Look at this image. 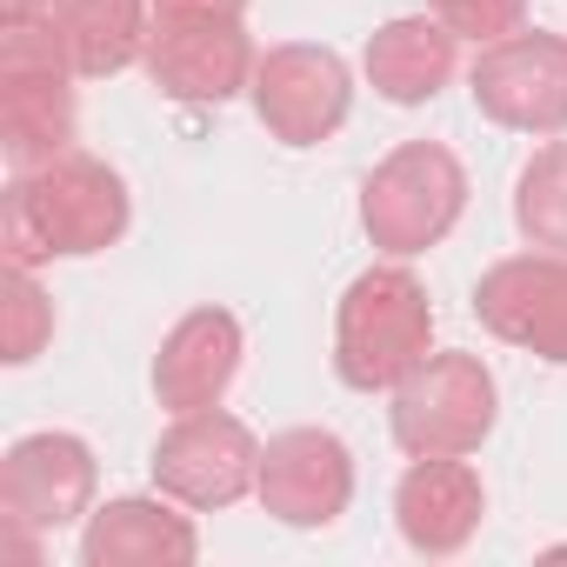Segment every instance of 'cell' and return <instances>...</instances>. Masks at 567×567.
<instances>
[{
	"label": "cell",
	"mask_w": 567,
	"mask_h": 567,
	"mask_svg": "<svg viewBox=\"0 0 567 567\" xmlns=\"http://www.w3.org/2000/svg\"><path fill=\"white\" fill-rule=\"evenodd\" d=\"M127 181L68 147L41 167H21L8 187V207H0V240H8L14 267H41V260H81L101 254L127 234Z\"/></svg>",
	"instance_id": "cell-1"
},
{
	"label": "cell",
	"mask_w": 567,
	"mask_h": 567,
	"mask_svg": "<svg viewBox=\"0 0 567 567\" xmlns=\"http://www.w3.org/2000/svg\"><path fill=\"white\" fill-rule=\"evenodd\" d=\"M434 354V308L408 267H368L334 315V374L354 394H394Z\"/></svg>",
	"instance_id": "cell-2"
},
{
	"label": "cell",
	"mask_w": 567,
	"mask_h": 567,
	"mask_svg": "<svg viewBox=\"0 0 567 567\" xmlns=\"http://www.w3.org/2000/svg\"><path fill=\"white\" fill-rule=\"evenodd\" d=\"M68 81L74 61L61 34L41 14H8V28H0V147H8L14 174L74 147L81 107Z\"/></svg>",
	"instance_id": "cell-3"
},
{
	"label": "cell",
	"mask_w": 567,
	"mask_h": 567,
	"mask_svg": "<svg viewBox=\"0 0 567 567\" xmlns=\"http://www.w3.org/2000/svg\"><path fill=\"white\" fill-rule=\"evenodd\" d=\"M461 214H467V167L441 141H401L361 187V227L394 260L447 240Z\"/></svg>",
	"instance_id": "cell-4"
},
{
	"label": "cell",
	"mask_w": 567,
	"mask_h": 567,
	"mask_svg": "<svg viewBox=\"0 0 567 567\" xmlns=\"http://www.w3.org/2000/svg\"><path fill=\"white\" fill-rule=\"evenodd\" d=\"M501 414V388L481 368V354H427L401 388H394V441L408 461H434V454H474L494 434Z\"/></svg>",
	"instance_id": "cell-5"
},
{
	"label": "cell",
	"mask_w": 567,
	"mask_h": 567,
	"mask_svg": "<svg viewBox=\"0 0 567 567\" xmlns=\"http://www.w3.org/2000/svg\"><path fill=\"white\" fill-rule=\"evenodd\" d=\"M467 94L494 127H514V134H534V141L567 134V41L540 34V28L487 41L474 54Z\"/></svg>",
	"instance_id": "cell-6"
},
{
	"label": "cell",
	"mask_w": 567,
	"mask_h": 567,
	"mask_svg": "<svg viewBox=\"0 0 567 567\" xmlns=\"http://www.w3.org/2000/svg\"><path fill=\"white\" fill-rule=\"evenodd\" d=\"M154 487L181 507H234L240 494H254L260 481V441L247 434V421L200 408V414H174V427L154 441Z\"/></svg>",
	"instance_id": "cell-7"
},
{
	"label": "cell",
	"mask_w": 567,
	"mask_h": 567,
	"mask_svg": "<svg viewBox=\"0 0 567 567\" xmlns=\"http://www.w3.org/2000/svg\"><path fill=\"white\" fill-rule=\"evenodd\" d=\"M247 94H254L260 127H267L280 147H321V141L348 121L354 81H348V61H341L334 48L288 41V48H267V54H260Z\"/></svg>",
	"instance_id": "cell-8"
},
{
	"label": "cell",
	"mask_w": 567,
	"mask_h": 567,
	"mask_svg": "<svg viewBox=\"0 0 567 567\" xmlns=\"http://www.w3.org/2000/svg\"><path fill=\"white\" fill-rule=\"evenodd\" d=\"M474 315L494 341H514L554 368H567V254H514L494 260L474 288Z\"/></svg>",
	"instance_id": "cell-9"
},
{
	"label": "cell",
	"mask_w": 567,
	"mask_h": 567,
	"mask_svg": "<svg viewBox=\"0 0 567 567\" xmlns=\"http://www.w3.org/2000/svg\"><path fill=\"white\" fill-rule=\"evenodd\" d=\"M94 514V447L81 434H28L0 461V520L54 534Z\"/></svg>",
	"instance_id": "cell-10"
},
{
	"label": "cell",
	"mask_w": 567,
	"mask_h": 567,
	"mask_svg": "<svg viewBox=\"0 0 567 567\" xmlns=\"http://www.w3.org/2000/svg\"><path fill=\"white\" fill-rule=\"evenodd\" d=\"M260 507L288 527H328L354 501V454L328 427H288L260 447Z\"/></svg>",
	"instance_id": "cell-11"
},
{
	"label": "cell",
	"mask_w": 567,
	"mask_h": 567,
	"mask_svg": "<svg viewBox=\"0 0 567 567\" xmlns=\"http://www.w3.org/2000/svg\"><path fill=\"white\" fill-rule=\"evenodd\" d=\"M141 61L167 101H214V107L254 87V68H260L240 21H154Z\"/></svg>",
	"instance_id": "cell-12"
},
{
	"label": "cell",
	"mask_w": 567,
	"mask_h": 567,
	"mask_svg": "<svg viewBox=\"0 0 567 567\" xmlns=\"http://www.w3.org/2000/svg\"><path fill=\"white\" fill-rule=\"evenodd\" d=\"M240 374V321L227 308H194L167 328L154 354V394L167 414H200L220 408Z\"/></svg>",
	"instance_id": "cell-13"
},
{
	"label": "cell",
	"mask_w": 567,
	"mask_h": 567,
	"mask_svg": "<svg viewBox=\"0 0 567 567\" xmlns=\"http://www.w3.org/2000/svg\"><path fill=\"white\" fill-rule=\"evenodd\" d=\"M481 514H487V494L461 454L414 461L394 487V527L414 554H461L481 534Z\"/></svg>",
	"instance_id": "cell-14"
},
{
	"label": "cell",
	"mask_w": 567,
	"mask_h": 567,
	"mask_svg": "<svg viewBox=\"0 0 567 567\" xmlns=\"http://www.w3.org/2000/svg\"><path fill=\"white\" fill-rule=\"evenodd\" d=\"M181 501L154 494H127V501H107L87 514V534H81V560L87 567H187L200 554V534L187 514H174Z\"/></svg>",
	"instance_id": "cell-15"
},
{
	"label": "cell",
	"mask_w": 567,
	"mask_h": 567,
	"mask_svg": "<svg viewBox=\"0 0 567 567\" xmlns=\"http://www.w3.org/2000/svg\"><path fill=\"white\" fill-rule=\"evenodd\" d=\"M361 68H368V81H374L381 101L421 107V101H434V94L454 81V68H461V34H454L441 14H401V21H388V28L368 41Z\"/></svg>",
	"instance_id": "cell-16"
},
{
	"label": "cell",
	"mask_w": 567,
	"mask_h": 567,
	"mask_svg": "<svg viewBox=\"0 0 567 567\" xmlns=\"http://www.w3.org/2000/svg\"><path fill=\"white\" fill-rule=\"evenodd\" d=\"M41 21L61 34L81 81L121 74L147 54V0H41Z\"/></svg>",
	"instance_id": "cell-17"
},
{
	"label": "cell",
	"mask_w": 567,
	"mask_h": 567,
	"mask_svg": "<svg viewBox=\"0 0 567 567\" xmlns=\"http://www.w3.org/2000/svg\"><path fill=\"white\" fill-rule=\"evenodd\" d=\"M514 227L527 247L567 254V141H547L514 181Z\"/></svg>",
	"instance_id": "cell-18"
},
{
	"label": "cell",
	"mask_w": 567,
	"mask_h": 567,
	"mask_svg": "<svg viewBox=\"0 0 567 567\" xmlns=\"http://www.w3.org/2000/svg\"><path fill=\"white\" fill-rule=\"evenodd\" d=\"M48 341H54V301L34 280V267L8 260V280H0V354L28 368V361H41Z\"/></svg>",
	"instance_id": "cell-19"
},
{
	"label": "cell",
	"mask_w": 567,
	"mask_h": 567,
	"mask_svg": "<svg viewBox=\"0 0 567 567\" xmlns=\"http://www.w3.org/2000/svg\"><path fill=\"white\" fill-rule=\"evenodd\" d=\"M434 14L461 34V41H474V48H487V41H507V34H520V21H527V0H434Z\"/></svg>",
	"instance_id": "cell-20"
},
{
	"label": "cell",
	"mask_w": 567,
	"mask_h": 567,
	"mask_svg": "<svg viewBox=\"0 0 567 567\" xmlns=\"http://www.w3.org/2000/svg\"><path fill=\"white\" fill-rule=\"evenodd\" d=\"M154 21H240L247 0H147Z\"/></svg>",
	"instance_id": "cell-21"
}]
</instances>
